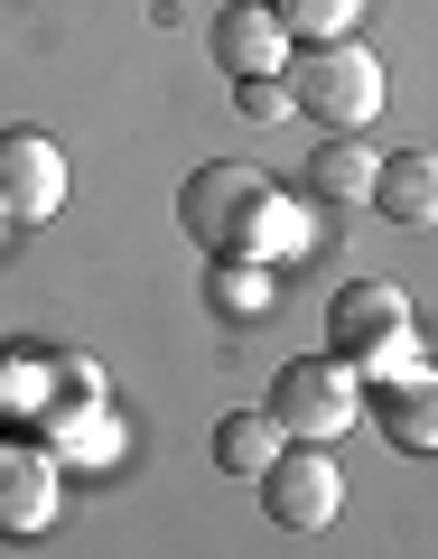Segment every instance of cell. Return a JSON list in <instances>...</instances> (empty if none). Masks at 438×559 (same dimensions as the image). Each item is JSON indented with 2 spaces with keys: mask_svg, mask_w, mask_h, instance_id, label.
<instances>
[{
  "mask_svg": "<svg viewBox=\"0 0 438 559\" xmlns=\"http://www.w3.org/2000/svg\"><path fill=\"white\" fill-rule=\"evenodd\" d=\"M374 215L401 224V234H429V224H438V150H401V159H382Z\"/></svg>",
  "mask_w": 438,
  "mask_h": 559,
  "instance_id": "11",
  "label": "cell"
},
{
  "mask_svg": "<svg viewBox=\"0 0 438 559\" xmlns=\"http://www.w3.org/2000/svg\"><path fill=\"white\" fill-rule=\"evenodd\" d=\"M374 178H382V159L364 150V131H327L318 150H308V168H299L308 205H327V215H355V205H374Z\"/></svg>",
  "mask_w": 438,
  "mask_h": 559,
  "instance_id": "10",
  "label": "cell"
},
{
  "mask_svg": "<svg viewBox=\"0 0 438 559\" xmlns=\"http://www.w3.org/2000/svg\"><path fill=\"white\" fill-rule=\"evenodd\" d=\"M0 234H10V205H0Z\"/></svg>",
  "mask_w": 438,
  "mask_h": 559,
  "instance_id": "17",
  "label": "cell"
},
{
  "mask_svg": "<svg viewBox=\"0 0 438 559\" xmlns=\"http://www.w3.org/2000/svg\"><path fill=\"white\" fill-rule=\"evenodd\" d=\"M252 485H261V513H271L280 532H327V522L345 513V466L327 457L318 439H289Z\"/></svg>",
  "mask_w": 438,
  "mask_h": 559,
  "instance_id": "4",
  "label": "cell"
},
{
  "mask_svg": "<svg viewBox=\"0 0 438 559\" xmlns=\"http://www.w3.org/2000/svg\"><path fill=\"white\" fill-rule=\"evenodd\" d=\"M0 205L10 224H47L66 205V150L47 131H0Z\"/></svg>",
  "mask_w": 438,
  "mask_h": 559,
  "instance_id": "8",
  "label": "cell"
},
{
  "mask_svg": "<svg viewBox=\"0 0 438 559\" xmlns=\"http://www.w3.org/2000/svg\"><path fill=\"white\" fill-rule=\"evenodd\" d=\"M205 47H215V66L242 84V75H289V47L299 38L280 28L271 0H224L215 20H205Z\"/></svg>",
  "mask_w": 438,
  "mask_h": 559,
  "instance_id": "7",
  "label": "cell"
},
{
  "mask_svg": "<svg viewBox=\"0 0 438 559\" xmlns=\"http://www.w3.org/2000/svg\"><path fill=\"white\" fill-rule=\"evenodd\" d=\"M261 197H271V178H261V168H242V159H205L197 178L178 187V224H187V242H205V252H234Z\"/></svg>",
  "mask_w": 438,
  "mask_h": 559,
  "instance_id": "5",
  "label": "cell"
},
{
  "mask_svg": "<svg viewBox=\"0 0 438 559\" xmlns=\"http://www.w3.org/2000/svg\"><path fill=\"white\" fill-rule=\"evenodd\" d=\"M280 448H289V429L271 419V401H261V411H224V419H215V476H261Z\"/></svg>",
  "mask_w": 438,
  "mask_h": 559,
  "instance_id": "14",
  "label": "cell"
},
{
  "mask_svg": "<svg viewBox=\"0 0 438 559\" xmlns=\"http://www.w3.org/2000/svg\"><path fill=\"white\" fill-rule=\"evenodd\" d=\"M289 103H299L318 131H374V112H382V57L364 38L289 47Z\"/></svg>",
  "mask_w": 438,
  "mask_h": 559,
  "instance_id": "1",
  "label": "cell"
},
{
  "mask_svg": "<svg viewBox=\"0 0 438 559\" xmlns=\"http://www.w3.org/2000/svg\"><path fill=\"white\" fill-rule=\"evenodd\" d=\"M234 103H242V121H289L299 112V103H289V75H242Z\"/></svg>",
  "mask_w": 438,
  "mask_h": 559,
  "instance_id": "16",
  "label": "cell"
},
{
  "mask_svg": "<svg viewBox=\"0 0 438 559\" xmlns=\"http://www.w3.org/2000/svg\"><path fill=\"white\" fill-rule=\"evenodd\" d=\"M364 411L401 457H438V364H401V373L364 382Z\"/></svg>",
  "mask_w": 438,
  "mask_h": 559,
  "instance_id": "6",
  "label": "cell"
},
{
  "mask_svg": "<svg viewBox=\"0 0 438 559\" xmlns=\"http://www.w3.org/2000/svg\"><path fill=\"white\" fill-rule=\"evenodd\" d=\"M234 252L271 261V271H280V261H308V252H318V205H308V197H280V187H271V197L252 205V224H242Z\"/></svg>",
  "mask_w": 438,
  "mask_h": 559,
  "instance_id": "12",
  "label": "cell"
},
{
  "mask_svg": "<svg viewBox=\"0 0 438 559\" xmlns=\"http://www.w3.org/2000/svg\"><path fill=\"white\" fill-rule=\"evenodd\" d=\"M271 419L289 429V439L336 448L345 429L364 419V373L345 355H289V364H280V382H271Z\"/></svg>",
  "mask_w": 438,
  "mask_h": 559,
  "instance_id": "3",
  "label": "cell"
},
{
  "mask_svg": "<svg viewBox=\"0 0 438 559\" xmlns=\"http://www.w3.org/2000/svg\"><path fill=\"white\" fill-rule=\"evenodd\" d=\"M327 355H345L364 382L419 364V326H411V289L401 280H345L327 308Z\"/></svg>",
  "mask_w": 438,
  "mask_h": 559,
  "instance_id": "2",
  "label": "cell"
},
{
  "mask_svg": "<svg viewBox=\"0 0 438 559\" xmlns=\"http://www.w3.org/2000/svg\"><path fill=\"white\" fill-rule=\"evenodd\" d=\"M271 10L299 47H327V38H364V10L374 0H271Z\"/></svg>",
  "mask_w": 438,
  "mask_h": 559,
  "instance_id": "15",
  "label": "cell"
},
{
  "mask_svg": "<svg viewBox=\"0 0 438 559\" xmlns=\"http://www.w3.org/2000/svg\"><path fill=\"white\" fill-rule=\"evenodd\" d=\"M205 308H215L224 326H252L261 308H271V261H252V252H205Z\"/></svg>",
  "mask_w": 438,
  "mask_h": 559,
  "instance_id": "13",
  "label": "cell"
},
{
  "mask_svg": "<svg viewBox=\"0 0 438 559\" xmlns=\"http://www.w3.org/2000/svg\"><path fill=\"white\" fill-rule=\"evenodd\" d=\"M66 457H47V448H0V540H38L47 522H57L66 503Z\"/></svg>",
  "mask_w": 438,
  "mask_h": 559,
  "instance_id": "9",
  "label": "cell"
}]
</instances>
